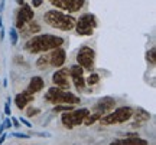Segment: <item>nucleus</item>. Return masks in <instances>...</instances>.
Returning a JSON list of instances; mask_svg holds the SVG:
<instances>
[{
	"instance_id": "5",
	"label": "nucleus",
	"mask_w": 156,
	"mask_h": 145,
	"mask_svg": "<svg viewBox=\"0 0 156 145\" xmlns=\"http://www.w3.org/2000/svg\"><path fill=\"white\" fill-rule=\"evenodd\" d=\"M133 115V109L130 106H122V108H117L114 112L112 114H107L98 119L101 125H113V124H123L127 122L129 119Z\"/></svg>"
},
{
	"instance_id": "4",
	"label": "nucleus",
	"mask_w": 156,
	"mask_h": 145,
	"mask_svg": "<svg viewBox=\"0 0 156 145\" xmlns=\"http://www.w3.org/2000/svg\"><path fill=\"white\" fill-rule=\"evenodd\" d=\"M45 99L54 105H77L80 104V96L74 95L68 91H62L59 88H49Z\"/></svg>"
},
{
	"instance_id": "31",
	"label": "nucleus",
	"mask_w": 156,
	"mask_h": 145,
	"mask_svg": "<svg viewBox=\"0 0 156 145\" xmlns=\"http://www.w3.org/2000/svg\"><path fill=\"white\" fill-rule=\"evenodd\" d=\"M6 137H7V135H6V134H3V135H2V137H0V145H2V144H3V142H5Z\"/></svg>"
},
{
	"instance_id": "19",
	"label": "nucleus",
	"mask_w": 156,
	"mask_h": 145,
	"mask_svg": "<svg viewBox=\"0 0 156 145\" xmlns=\"http://www.w3.org/2000/svg\"><path fill=\"white\" fill-rule=\"evenodd\" d=\"M101 117H103V115H101L100 112H93V114L90 112L88 115H87V118L83 121V124H84V125H87V127H90V125H93L94 122H97Z\"/></svg>"
},
{
	"instance_id": "8",
	"label": "nucleus",
	"mask_w": 156,
	"mask_h": 145,
	"mask_svg": "<svg viewBox=\"0 0 156 145\" xmlns=\"http://www.w3.org/2000/svg\"><path fill=\"white\" fill-rule=\"evenodd\" d=\"M94 61H95L94 49H91L90 46H81L80 50H78V53H77L78 65L83 68V69L91 71V69L94 68Z\"/></svg>"
},
{
	"instance_id": "23",
	"label": "nucleus",
	"mask_w": 156,
	"mask_h": 145,
	"mask_svg": "<svg viewBox=\"0 0 156 145\" xmlns=\"http://www.w3.org/2000/svg\"><path fill=\"white\" fill-rule=\"evenodd\" d=\"M74 105H55L54 111L55 112H68V111H73Z\"/></svg>"
},
{
	"instance_id": "32",
	"label": "nucleus",
	"mask_w": 156,
	"mask_h": 145,
	"mask_svg": "<svg viewBox=\"0 0 156 145\" xmlns=\"http://www.w3.org/2000/svg\"><path fill=\"white\" fill-rule=\"evenodd\" d=\"M110 145H122V142H120V140H114Z\"/></svg>"
},
{
	"instance_id": "1",
	"label": "nucleus",
	"mask_w": 156,
	"mask_h": 145,
	"mask_svg": "<svg viewBox=\"0 0 156 145\" xmlns=\"http://www.w3.org/2000/svg\"><path fill=\"white\" fill-rule=\"evenodd\" d=\"M64 45V39L55 35H38L32 36L30 39L25 43V50L29 53H45L52 49L61 48Z\"/></svg>"
},
{
	"instance_id": "12",
	"label": "nucleus",
	"mask_w": 156,
	"mask_h": 145,
	"mask_svg": "<svg viewBox=\"0 0 156 145\" xmlns=\"http://www.w3.org/2000/svg\"><path fill=\"white\" fill-rule=\"evenodd\" d=\"M69 75L73 78V82L78 91H84L85 88V79H84V69L80 65H74L69 68Z\"/></svg>"
},
{
	"instance_id": "18",
	"label": "nucleus",
	"mask_w": 156,
	"mask_h": 145,
	"mask_svg": "<svg viewBox=\"0 0 156 145\" xmlns=\"http://www.w3.org/2000/svg\"><path fill=\"white\" fill-rule=\"evenodd\" d=\"M122 145H147V141L139 137H127L124 140H120Z\"/></svg>"
},
{
	"instance_id": "16",
	"label": "nucleus",
	"mask_w": 156,
	"mask_h": 145,
	"mask_svg": "<svg viewBox=\"0 0 156 145\" xmlns=\"http://www.w3.org/2000/svg\"><path fill=\"white\" fill-rule=\"evenodd\" d=\"M44 79L41 78V76H34V78L29 81V85H28V92H30V94H36V92H39V91L44 89Z\"/></svg>"
},
{
	"instance_id": "33",
	"label": "nucleus",
	"mask_w": 156,
	"mask_h": 145,
	"mask_svg": "<svg viewBox=\"0 0 156 145\" xmlns=\"http://www.w3.org/2000/svg\"><path fill=\"white\" fill-rule=\"evenodd\" d=\"M5 9V0H0V12Z\"/></svg>"
},
{
	"instance_id": "9",
	"label": "nucleus",
	"mask_w": 156,
	"mask_h": 145,
	"mask_svg": "<svg viewBox=\"0 0 156 145\" xmlns=\"http://www.w3.org/2000/svg\"><path fill=\"white\" fill-rule=\"evenodd\" d=\"M34 9L30 7V5H26V3H23L20 5L19 7V10L16 12V28L15 29H20L25 26V25H28L29 22H32L34 20Z\"/></svg>"
},
{
	"instance_id": "22",
	"label": "nucleus",
	"mask_w": 156,
	"mask_h": 145,
	"mask_svg": "<svg viewBox=\"0 0 156 145\" xmlns=\"http://www.w3.org/2000/svg\"><path fill=\"white\" fill-rule=\"evenodd\" d=\"M155 55H156V50H155V48H152L147 53H146V59H147V62L151 63V65H155V62H156V58H155Z\"/></svg>"
},
{
	"instance_id": "15",
	"label": "nucleus",
	"mask_w": 156,
	"mask_h": 145,
	"mask_svg": "<svg viewBox=\"0 0 156 145\" xmlns=\"http://www.w3.org/2000/svg\"><path fill=\"white\" fill-rule=\"evenodd\" d=\"M41 32V26H39L36 22H29L28 25H25L22 29H20V33L23 35V36H26V38H32L34 35L39 33Z\"/></svg>"
},
{
	"instance_id": "6",
	"label": "nucleus",
	"mask_w": 156,
	"mask_h": 145,
	"mask_svg": "<svg viewBox=\"0 0 156 145\" xmlns=\"http://www.w3.org/2000/svg\"><path fill=\"white\" fill-rule=\"evenodd\" d=\"M88 114H90V109H87V108H80V109H73V111L64 112L61 118L62 125L68 129H73L74 127L81 125Z\"/></svg>"
},
{
	"instance_id": "29",
	"label": "nucleus",
	"mask_w": 156,
	"mask_h": 145,
	"mask_svg": "<svg viewBox=\"0 0 156 145\" xmlns=\"http://www.w3.org/2000/svg\"><path fill=\"white\" fill-rule=\"evenodd\" d=\"M19 121H20V122H22V124H25V125H26L28 128H30V127H32V125H30V122H29V121H26V119H22V118H20Z\"/></svg>"
},
{
	"instance_id": "14",
	"label": "nucleus",
	"mask_w": 156,
	"mask_h": 145,
	"mask_svg": "<svg viewBox=\"0 0 156 145\" xmlns=\"http://www.w3.org/2000/svg\"><path fill=\"white\" fill-rule=\"evenodd\" d=\"M34 98H35L34 94H30L28 91H23V92H20V94H17L15 96V104H16L19 109H23V108L28 106V104H30L34 101Z\"/></svg>"
},
{
	"instance_id": "21",
	"label": "nucleus",
	"mask_w": 156,
	"mask_h": 145,
	"mask_svg": "<svg viewBox=\"0 0 156 145\" xmlns=\"http://www.w3.org/2000/svg\"><path fill=\"white\" fill-rule=\"evenodd\" d=\"M98 81H100V76L97 75V73H90V76L87 78V85H90V86H93V85L98 84Z\"/></svg>"
},
{
	"instance_id": "13",
	"label": "nucleus",
	"mask_w": 156,
	"mask_h": 145,
	"mask_svg": "<svg viewBox=\"0 0 156 145\" xmlns=\"http://www.w3.org/2000/svg\"><path fill=\"white\" fill-rule=\"evenodd\" d=\"M114 106H116L114 98H112V96H104V98H101L94 105V112H100L101 115H104V114L112 111Z\"/></svg>"
},
{
	"instance_id": "10",
	"label": "nucleus",
	"mask_w": 156,
	"mask_h": 145,
	"mask_svg": "<svg viewBox=\"0 0 156 145\" xmlns=\"http://www.w3.org/2000/svg\"><path fill=\"white\" fill-rule=\"evenodd\" d=\"M51 5H54L56 9L68 13H75L83 9V6L85 5V0H49Z\"/></svg>"
},
{
	"instance_id": "25",
	"label": "nucleus",
	"mask_w": 156,
	"mask_h": 145,
	"mask_svg": "<svg viewBox=\"0 0 156 145\" xmlns=\"http://www.w3.org/2000/svg\"><path fill=\"white\" fill-rule=\"evenodd\" d=\"M5 114L7 115V117H9V115L12 117V112H10V99H9V101H7V102L5 104Z\"/></svg>"
},
{
	"instance_id": "2",
	"label": "nucleus",
	"mask_w": 156,
	"mask_h": 145,
	"mask_svg": "<svg viewBox=\"0 0 156 145\" xmlns=\"http://www.w3.org/2000/svg\"><path fill=\"white\" fill-rule=\"evenodd\" d=\"M44 20L51 28L62 30V32H69L75 28V19L73 16H68L61 10H48L44 15Z\"/></svg>"
},
{
	"instance_id": "30",
	"label": "nucleus",
	"mask_w": 156,
	"mask_h": 145,
	"mask_svg": "<svg viewBox=\"0 0 156 145\" xmlns=\"http://www.w3.org/2000/svg\"><path fill=\"white\" fill-rule=\"evenodd\" d=\"M12 119H13V122H12V125H15L16 128H19V121H17V118L12 117Z\"/></svg>"
},
{
	"instance_id": "7",
	"label": "nucleus",
	"mask_w": 156,
	"mask_h": 145,
	"mask_svg": "<svg viewBox=\"0 0 156 145\" xmlns=\"http://www.w3.org/2000/svg\"><path fill=\"white\" fill-rule=\"evenodd\" d=\"M95 28H97V19L93 13H85L80 16V19L75 22V30L81 36H91Z\"/></svg>"
},
{
	"instance_id": "17",
	"label": "nucleus",
	"mask_w": 156,
	"mask_h": 145,
	"mask_svg": "<svg viewBox=\"0 0 156 145\" xmlns=\"http://www.w3.org/2000/svg\"><path fill=\"white\" fill-rule=\"evenodd\" d=\"M132 117H134V121H136L134 127H136V125H140V124L147 122V121L151 119V114H149L147 111H145V109H142V108H137V109L133 112V115H132Z\"/></svg>"
},
{
	"instance_id": "27",
	"label": "nucleus",
	"mask_w": 156,
	"mask_h": 145,
	"mask_svg": "<svg viewBox=\"0 0 156 145\" xmlns=\"http://www.w3.org/2000/svg\"><path fill=\"white\" fill-rule=\"evenodd\" d=\"M13 137H16V138H23V140H26V138H29V135L26 134H17V132H15V134H12Z\"/></svg>"
},
{
	"instance_id": "3",
	"label": "nucleus",
	"mask_w": 156,
	"mask_h": 145,
	"mask_svg": "<svg viewBox=\"0 0 156 145\" xmlns=\"http://www.w3.org/2000/svg\"><path fill=\"white\" fill-rule=\"evenodd\" d=\"M65 59H67V52L62 48H56V49H52L51 52H45L36 61V66L41 71H45L49 66L61 68L65 63Z\"/></svg>"
},
{
	"instance_id": "24",
	"label": "nucleus",
	"mask_w": 156,
	"mask_h": 145,
	"mask_svg": "<svg viewBox=\"0 0 156 145\" xmlns=\"http://www.w3.org/2000/svg\"><path fill=\"white\" fill-rule=\"evenodd\" d=\"M39 112H41V109H39V108H34V106H32V108H28V109H26V115L30 118V117H35V115H38Z\"/></svg>"
},
{
	"instance_id": "11",
	"label": "nucleus",
	"mask_w": 156,
	"mask_h": 145,
	"mask_svg": "<svg viewBox=\"0 0 156 145\" xmlns=\"http://www.w3.org/2000/svg\"><path fill=\"white\" fill-rule=\"evenodd\" d=\"M68 76H69L68 68H61V69H58V71L54 73L52 81H54V84L56 85V88H59V89H62V91H67L68 88H69Z\"/></svg>"
},
{
	"instance_id": "20",
	"label": "nucleus",
	"mask_w": 156,
	"mask_h": 145,
	"mask_svg": "<svg viewBox=\"0 0 156 145\" xmlns=\"http://www.w3.org/2000/svg\"><path fill=\"white\" fill-rule=\"evenodd\" d=\"M9 36H10V43L13 46L17 43V39H19V35H17V30L15 28H10L9 29Z\"/></svg>"
},
{
	"instance_id": "28",
	"label": "nucleus",
	"mask_w": 156,
	"mask_h": 145,
	"mask_svg": "<svg viewBox=\"0 0 156 145\" xmlns=\"http://www.w3.org/2000/svg\"><path fill=\"white\" fill-rule=\"evenodd\" d=\"M3 125H5V128H10L12 127V122H10V119H5V124H3Z\"/></svg>"
},
{
	"instance_id": "34",
	"label": "nucleus",
	"mask_w": 156,
	"mask_h": 145,
	"mask_svg": "<svg viewBox=\"0 0 156 145\" xmlns=\"http://www.w3.org/2000/svg\"><path fill=\"white\" fill-rule=\"evenodd\" d=\"M17 2V5H23V3H25V0H16Z\"/></svg>"
},
{
	"instance_id": "26",
	"label": "nucleus",
	"mask_w": 156,
	"mask_h": 145,
	"mask_svg": "<svg viewBox=\"0 0 156 145\" xmlns=\"http://www.w3.org/2000/svg\"><path fill=\"white\" fill-rule=\"evenodd\" d=\"M42 2H44V0H32L30 7H41V6H42Z\"/></svg>"
}]
</instances>
